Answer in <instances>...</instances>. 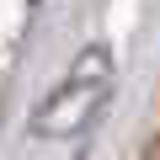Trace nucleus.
<instances>
[{"label": "nucleus", "mask_w": 160, "mask_h": 160, "mask_svg": "<svg viewBox=\"0 0 160 160\" xmlns=\"http://www.w3.org/2000/svg\"><path fill=\"white\" fill-rule=\"evenodd\" d=\"M107 91H112V59H107V48H86L75 59V69H69V80L38 107V118H32V128L43 133V139H64V133H80L91 118H96V107L107 102Z\"/></svg>", "instance_id": "f257e3e1"}]
</instances>
